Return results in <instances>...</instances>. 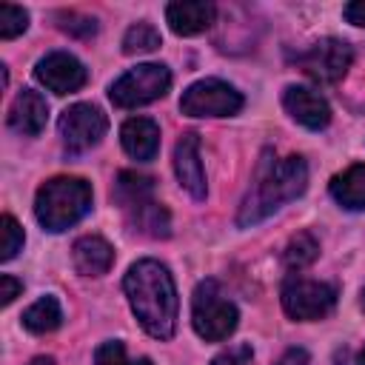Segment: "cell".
<instances>
[{"mask_svg": "<svg viewBox=\"0 0 365 365\" xmlns=\"http://www.w3.org/2000/svg\"><path fill=\"white\" fill-rule=\"evenodd\" d=\"M308 185V165L302 157H277V151L265 148L257 160L248 194L237 211V225L248 228L271 217L285 202L297 200Z\"/></svg>", "mask_w": 365, "mask_h": 365, "instance_id": "cell-1", "label": "cell"}, {"mask_svg": "<svg viewBox=\"0 0 365 365\" xmlns=\"http://www.w3.org/2000/svg\"><path fill=\"white\" fill-rule=\"evenodd\" d=\"M123 288L145 334L154 339H171L177 328V288L171 271L157 259H140L128 268Z\"/></svg>", "mask_w": 365, "mask_h": 365, "instance_id": "cell-2", "label": "cell"}, {"mask_svg": "<svg viewBox=\"0 0 365 365\" xmlns=\"http://www.w3.org/2000/svg\"><path fill=\"white\" fill-rule=\"evenodd\" d=\"M114 202L120 205L125 225L137 234H145L151 240L171 237V217L163 208V202L154 200V180L137 171H120L117 182L111 188Z\"/></svg>", "mask_w": 365, "mask_h": 365, "instance_id": "cell-3", "label": "cell"}, {"mask_svg": "<svg viewBox=\"0 0 365 365\" xmlns=\"http://www.w3.org/2000/svg\"><path fill=\"white\" fill-rule=\"evenodd\" d=\"M91 211V185L83 177H54L40 185L34 217L46 231H66Z\"/></svg>", "mask_w": 365, "mask_h": 365, "instance_id": "cell-4", "label": "cell"}, {"mask_svg": "<svg viewBox=\"0 0 365 365\" xmlns=\"http://www.w3.org/2000/svg\"><path fill=\"white\" fill-rule=\"evenodd\" d=\"M237 305L220 291L217 279H202L191 297V325L205 342H222L237 328Z\"/></svg>", "mask_w": 365, "mask_h": 365, "instance_id": "cell-5", "label": "cell"}, {"mask_svg": "<svg viewBox=\"0 0 365 365\" xmlns=\"http://www.w3.org/2000/svg\"><path fill=\"white\" fill-rule=\"evenodd\" d=\"M171 88V71L163 63H143L117 77L108 88V97L117 108H137L160 100Z\"/></svg>", "mask_w": 365, "mask_h": 365, "instance_id": "cell-6", "label": "cell"}, {"mask_svg": "<svg viewBox=\"0 0 365 365\" xmlns=\"http://www.w3.org/2000/svg\"><path fill=\"white\" fill-rule=\"evenodd\" d=\"M240 108L242 94L217 77L191 83L180 97V111L188 117H231Z\"/></svg>", "mask_w": 365, "mask_h": 365, "instance_id": "cell-7", "label": "cell"}, {"mask_svg": "<svg viewBox=\"0 0 365 365\" xmlns=\"http://www.w3.org/2000/svg\"><path fill=\"white\" fill-rule=\"evenodd\" d=\"M57 128H60V137H63V148L68 154H83V151L94 148L106 137L108 120H106L100 106H94V103H74V106H68L60 114Z\"/></svg>", "mask_w": 365, "mask_h": 365, "instance_id": "cell-8", "label": "cell"}, {"mask_svg": "<svg viewBox=\"0 0 365 365\" xmlns=\"http://www.w3.org/2000/svg\"><path fill=\"white\" fill-rule=\"evenodd\" d=\"M336 305V288L328 282L305 279V277H288L282 282V308L291 319H322Z\"/></svg>", "mask_w": 365, "mask_h": 365, "instance_id": "cell-9", "label": "cell"}, {"mask_svg": "<svg viewBox=\"0 0 365 365\" xmlns=\"http://www.w3.org/2000/svg\"><path fill=\"white\" fill-rule=\"evenodd\" d=\"M294 60L311 80H317V83H339L345 77V71L351 68L354 48L339 37H322L314 46H308L305 51H299Z\"/></svg>", "mask_w": 365, "mask_h": 365, "instance_id": "cell-10", "label": "cell"}, {"mask_svg": "<svg viewBox=\"0 0 365 365\" xmlns=\"http://www.w3.org/2000/svg\"><path fill=\"white\" fill-rule=\"evenodd\" d=\"M34 77L54 94H71V91H80L88 80V71L86 66L68 54V51H51L46 57L37 60L34 66Z\"/></svg>", "mask_w": 365, "mask_h": 365, "instance_id": "cell-11", "label": "cell"}, {"mask_svg": "<svg viewBox=\"0 0 365 365\" xmlns=\"http://www.w3.org/2000/svg\"><path fill=\"white\" fill-rule=\"evenodd\" d=\"M282 106H285V111L299 125H305L311 131H319V128H325L331 123V106H328V100L319 91L308 88V86H288L285 94H282Z\"/></svg>", "mask_w": 365, "mask_h": 365, "instance_id": "cell-12", "label": "cell"}, {"mask_svg": "<svg viewBox=\"0 0 365 365\" xmlns=\"http://www.w3.org/2000/svg\"><path fill=\"white\" fill-rule=\"evenodd\" d=\"M174 171L180 185L194 197L205 200V171L200 163V134L185 131L174 145Z\"/></svg>", "mask_w": 365, "mask_h": 365, "instance_id": "cell-13", "label": "cell"}, {"mask_svg": "<svg viewBox=\"0 0 365 365\" xmlns=\"http://www.w3.org/2000/svg\"><path fill=\"white\" fill-rule=\"evenodd\" d=\"M46 120H48V103L40 91L34 88H23L11 108H9V125L17 131V134H26V137H37L43 128H46Z\"/></svg>", "mask_w": 365, "mask_h": 365, "instance_id": "cell-14", "label": "cell"}, {"mask_svg": "<svg viewBox=\"0 0 365 365\" xmlns=\"http://www.w3.org/2000/svg\"><path fill=\"white\" fill-rule=\"evenodd\" d=\"M214 17H217V6L205 0H177V3H168L165 9V20L171 31L182 37L205 31L214 23Z\"/></svg>", "mask_w": 365, "mask_h": 365, "instance_id": "cell-15", "label": "cell"}, {"mask_svg": "<svg viewBox=\"0 0 365 365\" xmlns=\"http://www.w3.org/2000/svg\"><path fill=\"white\" fill-rule=\"evenodd\" d=\"M120 143L128 157L148 163V160H154V154L160 148V125L151 117H131L120 128Z\"/></svg>", "mask_w": 365, "mask_h": 365, "instance_id": "cell-16", "label": "cell"}, {"mask_svg": "<svg viewBox=\"0 0 365 365\" xmlns=\"http://www.w3.org/2000/svg\"><path fill=\"white\" fill-rule=\"evenodd\" d=\"M71 259H74V268L83 274V277H100L111 268L114 262V248L97 237V234H88V237H80L74 245H71Z\"/></svg>", "mask_w": 365, "mask_h": 365, "instance_id": "cell-17", "label": "cell"}, {"mask_svg": "<svg viewBox=\"0 0 365 365\" xmlns=\"http://www.w3.org/2000/svg\"><path fill=\"white\" fill-rule=\"evenodd\" d=\"M331 197L348 211H365V163L336 174L331 180Z\"/></svg>", "mask_w": 365, "mask_h": 365, "instance_id": "cell-18", "label": "cell"}, {"mask_svg": "<svg viewBox=\"0 0 365 365\" xmlns=\"http://www.w3.org/2000/svg\"><path fill=\"white\" fill-rule=\"evenodd\" d=\"M60 322H63V311H60L57 297H51V294L40 297V299H37L34 305H29L26 314H23V325H26L31 334H51V331L60 328Z\"/></svg>", "mask_w": 365, "mask_h": 365, "instance_id": "cell-19", "label": "cell"}, {"mask_svg": "<svg viewBox=\"0 0 365 365\" xmlns=\"http://www.w3.org/2000/svg\"><path fill=\"white\" fill-rule=\"evenodd\" d=\"M317 254H319V242L314 240V234L311 231H299V234H294L288 240V245L282 251V259H285L288 268H297L299 271V268L311 265L317 259Z\"/></svg>", "mask_w": 365, "mask_h": 365, "instance_id": "cell-20", "label": "cell"}, {"mask_svg": "<svg viewBox=\"0 0 365 365\" xmlns=\"http://www.w3.org/2000/svg\"><path fill=\"white\" fill-rule=\"evenodd\" d=\"M160 31L151 26V23H145V20H140V23H134L128 31H125V37H123V51L125 54H145V51H154V48H160Z\"/></svg>", "mask_w": 365, "mask_h": 365, "instance_id": "cell-21", "label": "cell"}, {"mask_svg": "<svg viewBox=\"0 0 365 365\" xmlns=\"http://www.w3.org/2000/svg\"><path fill=\"white\" fill-rule=\"evenodd\" d=\"M94 362H97V365H151L148 356L128 359L125 345H123L120 339H108V342H103V345L94 351Z\"/></svg>", "mask_w": 365, "mask_h": 365, "instance_id": "cell-22", "label": "cell"}, {"mask_svg": "<svg viewBox=\"0 0 365 365\" xmlns=\"http://www.w3.org/2000/svg\"><path fill=\"white\" fill-rule=\"evenodd\" d=\"M29 26V11L20 9V6H11V3H3L0 6V37L3 40H11L17 34H23Z\"/></svg>", "mask_w": 365, "mask_h": 365, "instance_id": "cell-23", "label": "cell"}, {"mask_svg": "<svg viewBox=\"0 0 365 365\" xmlns=\"http://www.w3.org/2000/svg\"><path fill=\"white\" fill-rule=\"evenodd\" d=\"M0 225H3V251H0V259H3V262H9V259H14V257H17V251H20V248H23V242H26V237H23L20 222H17L11 214H3Z\"/></svg>", "mask_w": 365, "mask_h": 365, "instance_id": "cell-24", "label": "cell"}, {"mask_svg": "<svg viewBox=\"0 0 365 365\" xmlns=\"http://www.w3.org/2000/svg\"><path fill=\"white\" fill-rule=\"evenodd\" d=\"M57 26L63 29V31H68V34H74V37H94L97 34V20L94 17H83V14H77V11H63V14H57Z\"/></svg>", "mask_w": 365, "mask_h": 365, "instance_id": "cell-25", "label": "cell"}, {"mask_svg": "<svg viewBox=\"0 0 365 365\" xmlns=\"http://www.w3.org/2000/svg\"><path fill=\"white\" fill-rule=\"evenodd\" d=\"M251 359H254L251 345L240 342V345H231V348L220 351V354L211 359V365H251Z\"/></svg>", "mask_w": 365, "mask_h": 365, "instance_id": "cell-26", "label": "cell"}, {"mask_svg": "<svg viewBox=\"0 0 365 365\" xmlns=\"http://www.w3.org/2000/svg\"><path fill=\"white\" fill-rule=\"evenodd\" d=\"M23 291V282L20 279H14L11 274H3L0 277V302L3 305H9V302H14V297Z\"/></svg>", "mask_w": 365, "mask_h": 365, "instance_id": "cell-27", "label": "cell"}, {"mask_svg": "<svg viewBox=\"0 0 365 365\" xmlns=\"http://www.w3.org/2000/svg\"><path fill=\"white\" fill-rule=\"evenodd\" d=\"M342 14H345V20H348V23H354V26H362V29H365V0L348 3V6L342 9Z\"/></svg>", "mask_w": 365, "mask_h": 365, "instance_id": "cell-28", "label": "cell"}, {"mask_svg": "<svg viewBox=\"0 0 365 365\" xmlns=\"http://www.w3.org/2000/svg\"><path fill=\"white\" fill-rule=\"evenodd\" d=\"M277 365H308V351L305 348H288L277 359Z\"/></svg>", "mask_w": 365, "mask_h": 365, "instance_id": "cell-29", "label": "cell"}, {"mask_svg": "<svg viewBox=\"0 0 365 365\" xmlns=\"http://www.w3.org/2000/svg\"><path fill=\"white\" fill-rule=\"evenodd\" d=\"M29 365H54V359L51 356H34Z\"/></svg>", "mask_w": 365, "mask_h": 365, "instance_id": "cell-30", "label": "cell"}, {"mask_svg": "<svg viewBox=\"0 0 365 365\" xmlns=\"http://www.w3.org/2000/svg\"><path fill=\"white\" fill-rule=\"evenodd\" d=\"M356 365H365V348L359 351V356H356Z\"/></svg>", "mask_w": 365, "mask_h": 365, "instance_id": "cell-31", "label": "cell"}, {"mask_svg": "<svg viewBox=\"0 0 365 365\" xmlns=\"http://www.w3.org/2000/svg\"><path fill=\"white\" fill-rule=\"evenodd\" d=\"M359 302H362V308H365V288H362V294H359Z\"/></svg>", "mask_w": 365, "mask_h": 365, "instance_id": "cell-32", "label": "cell"}]
</instances>
